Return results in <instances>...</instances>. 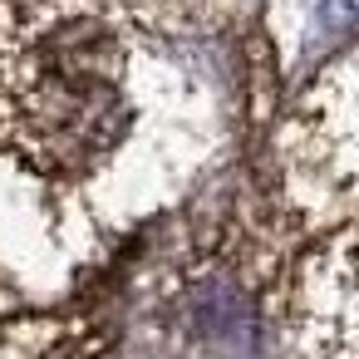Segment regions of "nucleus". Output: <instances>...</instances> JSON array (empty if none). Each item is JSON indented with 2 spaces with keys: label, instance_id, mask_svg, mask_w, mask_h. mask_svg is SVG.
Segmentation results:
<instances>
[{
  "label": "nucleus",
  "instance_id": "f257e3e1",
  "mask_svg": "<svg viewBox=\"0 0 359 359\" xmlns=\"http://www.w3.org/2000/svg\"><path fill=\"white\" fill-rule=\"evenodd\" d=\"M128 35L89 0H0V143L45 177H89L133 133Z\"/></svg>",
  "mask_w": 359,
  "mask_h": 359
}]
</instances>
